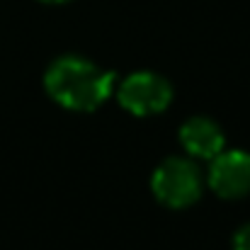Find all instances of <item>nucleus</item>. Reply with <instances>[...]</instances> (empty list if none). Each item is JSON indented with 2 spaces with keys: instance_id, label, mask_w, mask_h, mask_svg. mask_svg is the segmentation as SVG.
Returning a JSON list of instances; mask_svg holds the SVG:
<instances>
[{
  "instance_id": "7",
  "label": "nucleus",
  "mask_w": 250,
  "mask_h": 250,
  "mask_svg": "<svg viewBox=\"0 0 250 250\" xmlns=\"http://www.w3.org/2000/svg\"><path fill=\"white\" fill-rule=\"evenodd\" d=\"M42 2H51V5H59V2H66V0H42Z\"/></svg>"
},
{
  "instance_id": "6",
  "label": "nucleus",
  "mask_w": 250,
  "mask_h": 250,
  "mask_svg": "<svg viewBox=\"0 0 250 250\" xmlns=\"http://www.w3.org/2000/svg\"><path fill=\"white\" fill-rule=\"evenodd\" d=\"M233 250H250V224L241 226L233 236Z\"/></svg>"
},
{
  "instance_id": "4",
  "label": "nucleus",
  "mask_w": 250,
  "mask_h": 250,
  "mask_svg": "<svg viewBox=\"0 0 250 250\" xmlns=\"http://www.w3.org/2000/svg\"><path fill=\"white\" fill-rule=\"evenodd\" d=\"M209 185L219 197L238 199L250 192V153L246 151H221L211 158Z\"/></svg>"
},
{
  "instance_id": "2",
  "label": "nucleus",
  "mask_w": 250,
  "mask_h": 250,
  "mask_svg": "<svg viewBox=\"0 0 250 250\" xmlns=\"http://www.w3.org/2000/svg\"><path fill=\"white\" fill-rule=\"evenodd\" d=\"M153 194L172 209L189 207L202 194V175L199 167L187 158H167L156 167L151 177Z\"/></svg>"
},
{
  "instance_id": "3",
  "label": "nucleus",
  "mask_w": 250,
  "mask_h": 250,
  "mask_svg": "<svg viewBox=\"0 0 250 250\" xmlns=\"http://www.w3.org/2000/svg\"><path fill=\"white\" fill-rule=\"evenodd\" d=\"M119 104L136 114V117H148V114H161L172 100V87L163 76L151 73V71H139L131 73L117 90Z\"/></svg>"
},
{
  "instance_id": "1",
  "label": "nucleus",
  "mask_w": 250,
  "mask_h": 250,
  "mask_svg": "<svg viewBox=\"0 0 250 250\" xmlns=\"http://www.w3.org/2000/svg\"><path fill=\"white\" fill-rule=\"evenodd\" d=\"M44 85L51 100H56L61 107L73 112H92L112 95L114 76L87 59L61 56L49 66Z\"/></svg>"
},
{
  "instance_id": "5",
  "label": "nucleus",
  "mask_w": 250,
  "mask_h": 250,
  "mask_svg": "<svg viewBox=\"0 0 250 250\" xmlns=\"http://www.w3.org/2000/svg\"><path fill=\"white\" fill-rule=\"evenodd\" d=\"M180 144L189 156L209 161V158H216L224 151V134H221L216 122L204 119V117H194V119L182 124Z\"/></svg>"
}]
</instances>
